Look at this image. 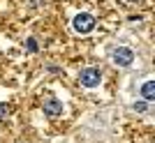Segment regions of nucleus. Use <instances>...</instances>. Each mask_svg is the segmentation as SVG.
<instances>
[{
	"instance_id": "1",
	"label": "nucleus",
	"mask_w": 155,
	"mask_h": 143,
	"mask_svg": "<svg viewBox=\"0 0 155 143\" xmlns=\"http://www.w3.org/2000/svg\"><path fill=\"white\" fill-rule=\"evenodd\" d=\"M72 26H74V30H77V33L88 35V33H93V30H95V19H93L91 14L84 12V14H77V16H74Z\"/></svg>"
},
{
	"instance_id": "2",
	"label": "nucleus",
	"mask_w": 155,
	"mask_h": 143,
	"mask_svg": "<svg viewBox=\"0 0 155 143\" xmlns=\"http://www.w3.org/2000/svg\"><path fill=\"white\" fill-rule=\"evenodd\" d=\"M79 81H81V85H86V88H97L100 81H102V74H100V69H95V67H86V69H81V74H79Z\"/></svg>"
},
{
	"instance_id": "3",
	"label": "nucleus",
	"mask_w": 155,
	"mask_h": 143,
	"mask_svg": "<svg viewBox=\"0 0 155 143\" xmlns=\"http://www.w3.org/2000/svg\"><path fill=\"white\" fill-rule=\"evenodd\" d=\"M111 60L120 67H130L132 60H134V51L127 49V46H118V49H114V53H111Z\"/></svg>"
},
{
	"instance_id": "4",
	"label": "nucleus",
	"mask_w": 155,
	"mask_h": 143,
	"mask_svg": "<svg viewBox=\"0 0 155 143\" xmlns=\"http://www.w3.org/2000/svg\"><path fill=\"white\" fill-rule=\"evenodd\" d=\"M63 113V102H60L58 97H46L44 99V116L49 118H56Z\"/></svg>"
},
{
	"instance_id": "5",
	"label": "nucleus",
	"mask_w": 155,
	"mask_h": 143,
	"mask_svg": "<svg viewBox=\"0 0 155 143\" xmlns=\"http://www.w3.org/2000/svg\"><path fill=\"white\" fill-rule=\"evenodd\" d=\"M141 97L146 99V102H153L155 99V81H146V83L141 85Z\"/></svg>"
},
{
	"instance_id": "6",
	"label": "nucleus",
	"mask_w": 155,
	"mask_h": 143,
	"mask_svg": "<svg viewBox=\"0 0 155 143\" xmlns=\"http://www.w3.org/2000/svg\"><path fill=\"white\" fill-rule=\"evenodd\" d=\"M132 109L139 111V113H143V111L148 109V102H146V99H143V102H134V106H132Z\"/></svg>"
},
{
	"instance_id": "7",
	"label": "nucleus",
	"mask_w": 155,
	"mask_h": 143,
	"mask_svg": "<svg viewBox=\"0 0 155 143\" xmlns=\"http://www.w3.org/2000/svg\"><path fill=\"white\" fill-rule=\"evenodd\" d=\"M26 49H28V51H30V53H35V51H37V42H35V39H28V42H26Z\"/></svg>"
},
{
	"instance_id": "8",
	"label": "nucleus",
	"mask_w": 155,
	"mask_h": 143,
	"mask_svg": "<svg viewBox=\"0 0 155 143\" xmlns=\"http://www.w3.org/2000/svg\"><path fill=\"white\" fill-rule=\"evenodd\" d=\"M7 113H9V109H7L5 104H0V120H2V118H5Z\"/></svg>"
}]
</instances>
